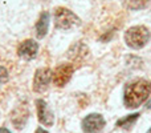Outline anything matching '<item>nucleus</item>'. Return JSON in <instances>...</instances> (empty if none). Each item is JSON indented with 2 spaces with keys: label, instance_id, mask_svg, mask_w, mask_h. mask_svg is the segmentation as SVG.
<instances>
[{
  "label": "nucleus",
  "instance_id": "6",
  "mask_svg": "<svg viewBox=\"0 0 151 133\" xmlns=\"http://www.w3.org/2000/svg\"><path fill=\"white\" fill-rule=\"evenodd\" d=\"M81 126L85 133H99L105 126V118L99 113H90L82 120Z\"/></svg>",
  "mask_w": 151,
  "mask_h": 133
},
{
  "label": "nucleus",
  "instance_id": "13",
  "mask_svg": "<svg viewBox=\"0 0 151 133\" xmlns=\"http://www.w3.org/2000/svg\"><path fill=\"white\" fill-rule=\"evenodd\" d=\"M139 117V113H134V115H130V116H126V117L121 118L119 121L117 123L118 126H121V128H125V129H130L131 125H133L134 123L137 121V118Z\"/></svg>",
  "mask_w": 151,
  "mask_h": 133
},
{
  "label": "nucleus",
  "instance_id": "11",
  "mask_svg": "<svg viewBox=\"0 0 151 133\" xmlns=\"http://www.w3.org/2000/svg\"><path fill=\"white\" fill-rule=\"evenodd\" d=\"M15 117H13L12 123L13 125L17 128L19 126V121H21V125H24V124L27 123V118H28V115L25 116V113H28V108H17V109H15Z\"/></svg>",
  "mask_w": 151,
  "mask_h": 133
},
{
  "label": "nucleus",
  "instance_id": "1",
  "mask_svg": "<svg viewBox=\"0 0 151 133\" xmlns=\"http://www.w3.org/2000/svg\"><path fill=\"white\" fill-rule=\"evenodd\" d=\"M151 93V83L146 78H137L129 83L123 92V102L129 109L139 108Z\"/></svg>",
  "mask_w": 151,
  "mask_h": 133
},
{
  "label": "nucleus",
  "instance_id": "9",
  "mask_svg": "<svg viewBox=\"0 0 151 133\" xmlns=\"http://www.w3.org/2000/svg\"><path fill=\"white\" fill-rule=\"evenodd\" d=\"M69 57H70V60H72V64H81V63H83V61L88 59V56H89V49H88V47H86L83 43H81V41H78V43H76V44H73L70 47V49H69Z\"/></svg>",
  "mask_w": 151,
  "mask_h": 133
},
{
  "label": "nucleus",
  "instance_id": "16",
  "mask_svg": "<svg viewBox=\"0 0 151 133\" xmlns=\"http://www.w3.org/2000/svg\"><path fill=\"white\" fill-rule=\"evenodd\" d=\"M0 133H11V131H8L7 128H4V126H3V128H0Z\"/></svg>",
  "mask_w": 151,
  "mask_h": 133
},
{
  "label": "nucleus",
  "instance_id": "3",
  "mask_svg": "<svg viewBox=\"0 0 151 133\" xmlns=\"http://www.w3.org/2000/svg\"><path fill=\"white\" fill-rule=\"evenodd\" d=\"M81 23L80 17L65 7H58L55 9V27L61 31H69L78 27Z\"/></svg>",
  "mask_w": 151,
  "mask_h": 133
},
{
  "label": "nucleus",
  "instance_id": "2",
  "mask_svg": "<svg viewBox=\"0 0 151 133\" xmlns=\"http://www.w3.org/2000/svg\"><path fill=\"white\" fill-rule=\"evenodd\" d=\"M151 39V32L145 25L130 27L125 32V43L131 49H142Z\"/></svg>",
  "mask_w": 151,
  "mask_h": 133
},
{
  "label": "nucleus",
  "instance_id": "8",
  "mask_svg": "<svg viewBox=\"0 0 151 133\" xmlns=\"http://www.w3.org/2000/svg\"><path fill=\"white\" fill-rule=\"evenodd\" d=\"M36 109H37V117L39 121L45 126H52L55 123V116H53L52 110L49 109L48 104L44 100L39 99L36 101Z\"/></svg>",
  "mask_w": 151,
  "mask_h": 133
},
{
  "label": "nucleus",
  "instance_id": "17",
  "mask_svg": "<svg viewBox=\"0 0 151 133\" xmlns=\"http://www.w3.org/2000/svg\"><path fill=\"white\" fill-rule=\"evenodd\" d=\"M147 133H151V128L149 129V131H147Z\"/></svg>",
  "mask_w": 151,
  "mask_h": 133
},
{
  "label": "nucleus",
  "instance_id": "4",
  "mask_svg": "<svg viewBox=\"0 0 151 133\" xmlns=\"http://www.w3.org/2000/svg\"><path fill=\"white\" fill-rule=\"evenodd\" d=\"M73 73H74V65L72 63L60 64L52 72V83L58 88H63L70 81Z\"/></svg>",
  "mask_w": 151,
  "mask_h": 133
},
{
  "label": "nucleus",
  "instance_id": "5",
  "mask_svg": "<svg viewBox=\"0 0 151 133\" xmlns=\"http://www.w3.org/2000/svg\"><path fill=\"white\" fill-rule=\"evenodd\" d=\"M52 83V70L49 68H40L36 70L33 77V91L37 93H42L49 88Z\"/></svg>",
  "mask_w": 151,
  "mask_h": 133
},
{
  "label": "nucleus",
  "instance_id": "15",
  "mask_svg": "<svg viewBox=\"0 0 151 133\" xmlns=\"http://www.w3.org/2000/svg\"><path fill=\"white\" fill-rule=\"evenodd\" d=\"M35 133H48L47 131H45V129H42V128H37L36 129V132Z\"/></svg>",
  "mask_w": 151,
  "mask_h": 133
},
{
  "label": "nucleus",
  "instance_id": "10",
  "mask_svg": "<svg viewBox=\"0 0 151 133\" xmlns=\"http://www.w3.org/2000/svg\"><path fill=\"white\" fill-rule=\"evenodd\" d=\"M35 28H36V35L39 39H42L48 33V28H49V12L48 11H42L41 12L39 20L36 21Z\"/></svg>",
  "mask_w": 151,
  "mask_h": 133
},
{
  "label": "nucleus",
  "instance_id": "7",
  "mask_svg": "<svg viewBox=\"0 0 151 133\" xmlns=\"http://www.w3.org/2000/svg\"><path fill=\"white\" fill-rule=\"evenodd\" d=\"M39 52V44L33 39H27L20 43L17 48V55L24 60H33Z\"/></svg>",
  "mask_w": 151,
  "mask_h": 133
},
{
  "label": "nucleus",
  "instance_id": "12",
  "mask_svg": "<svg viewBox=\"0 0 151 133\" xmlns=\"http://www.w3.org/2000/svg\"><path fill=\"white\" fill-rule=\"evenodd\" d=\"M150 0H123V5L127 7L129 9H142V8L147 7Z\"/></svg>",
  "mask_w": 151,
  "mask_h": 133
},
{
  "label": "nucleus",
  "instance_id": "14",
  "mask_svg": "<svg viewBox=\"0 0 151 133\" xmlns=\"http://www.w3.org/2000/svg\"><path fill=\"white\" fill-rule=\"evenodd\" d=\"M8 77H9V75H8V70L5 69L3 65H0V86L4 85V84L7 83Z\"/></svg>",
  "mask_w": 151,
  "mask_h": 133
}]
</instances>
